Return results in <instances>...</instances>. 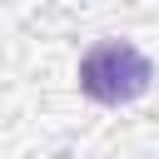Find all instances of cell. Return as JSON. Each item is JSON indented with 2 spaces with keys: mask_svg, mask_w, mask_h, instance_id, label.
Returning <instances> with one entry per match:
<instances>
[{
  "mask_svg": "<svg viewBox=\"0 0 159 159\" xmlns=\"http://www.w3.org/2000/svg\"><path fill=\"white\" fill-rule=\"evenodd\" d=\"M154 84V65L129 40H94L80 55V94L94 104H134Z\"/></svg>",
  "mask_w": 159,
  "mask_h": 159,
  "instance_id": "1",
  "label": "cell"
}]
</instances>
